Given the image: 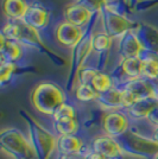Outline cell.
<instances>
[{
  "instance_id": "obj_36",
  "label": "cell",
  "mask_w": 158,
  "mask_h": 159,
  "mask_svg": "<svg viewBox=\"0 0 158 159\" xmlns=\"http://www.w3.org/2000/svg\"><path fill=\"white\" fill-rule=\"evenodd\" d=\"M156 159H158V156H157V158H156Z\"/></svg>"
},
{
  "instance_id": "obj_10",
  "label": "cell",
  "mask_w": 158,
  "mask_h": 159,
  "mask_svg": "<svg viewBox=\"0 0 158 159\" xmlns=\"http://www.w3.org/2000/svg\"><path fill=\"white\" fill-rule=\"evenodd\" d=\"M145 51L158 55V29L147 23H140L134 27Z\"/></svg>"
},
{
  "instance_id": "obj_33",
  "label": "cell",
  "mask_w": 158,
  "mask_h": 159,
  "mask_svg": "<svg viewBox=\"0 0 158 159\" xmlns=\"http://www.w3.org/2000/svg\"><path fill=\"white\" fill-rule=\"evenodd\" d=\"M62 159H76V158H74L72 156H64V157H63Z\"/></svg>"
},
{
  "instance_id": "obj_7",
  "label": "cell",
  "mask_w": 158,
  "mask_h": 159,
  "mask_svg": "<svg viewBox=\"0 0 158 159\" xmlns=\"http://www.w3.org/2000/svg\"><path fill=\"white\" fill-rule=\"evenodd\" d=\"M92 148L94 152L102 154L107 159H119L124 154L123 147L118 141L107 134L99 135L93 140Z\"/></svg>"
},
{
  "instance_id": "obj_24",
  "label": "cell",
  "mask_w": 158,
  "mask_h": 159,
  "mask_svg": "<svg viewBox=\"0 0 158 159\" xmlns=\"http://www.w3.org/2000/svg\"><path fill=\"white\" fill-rule=\"evenodd\" d=\"M93 42V49L99 51V52H104L106 50H108L111 44H112V37L109 34L104 31V32H99L94 34L92 38Z\"/></svg>"
},
{
  "instance_id": "obj_15",
  "label": "cell",
  "mask_w": 158,
  "mask_h": 159,
  "mask_svg": "<svg viewBox=\"0 0 158 159\" xmlns=\"http://www.w3.org/2000/svg\"><path fill=\"white\" fill-rule=\"evenodd\" d=\"M98 103L106 111L115 112L114 109L124 108L123 103V93L121 89H117L113 87L112 89L107 90L105 93H101L98 95Z\"/></svg>"
},
{
  "instance_id": "obj_34",
  "label": "cell",
  "mask_w": 158,
  "mask_h": 159,
  "mask_svg": "<svg viewBox=\"0 0 158 159\" xmlns=\"http://www.w3.org/2000/svg\"><path fill=\"white\" fill-rule=\"evenodd\" d=\"M106 2H107V5H109V4H112L114 1H117V0H105Z\"/></svg>"
},
{
  "instance_id": "obj_19",
  "label": "cell",
  "mask_w": 158,
  "mask_h": 159,
  "mask_svg": "<svg viewBox=\"0 0 158 159\" xmlns=\"http://www.w3.org/2000/svg\"><path fill=\"white\" fill-rule=\"evenodd\" d=\"M57 148L63 156H72L82 150V141L75 135H61L57 139Z\"/></svg>"
},
{
  "instance_id": "obj_12",
  "label": "cell",
  "mask_w": 158,
  "mask_h": 159,
  "mask_svg": "<svg viewBox=\"0 0 158 159\" xmlns=\"http://www.w3.org/2000/svg\"><path fill=\"white\" fill-rule=\"evenodd\" d=\"M124 88L127 89L128 92H131L137 100L156 96L155 87L152 84V82L150 80L145 79V77H138V79L130 80L124 86Z\"/></svg>"
},
{
  "instance_id": "obj_14",
  "label": "cell",
  "mask_w": 158,
  "mask_h": 159,
  "mask_svg": "<svg viewBox=\"0 0 158 159\" xmlns=\"http://www.w3.org/2000/svg\"><path fill=\"white\" fill-rule=\"evenodd\" d=\"M92 16L93 13L89 10H87L86 7H83L82 5H79L76 2L72 4L70 6H68L66 8V11H64L66 21L80 27L88 24L91 18H92Z\"/></svg>"
},
{
  "instance_id": "obj_22",
  "label": "cell",
  "mask_w": 158,
  "mask_h": 159,
  "mask_svg": "<svg viewBox=\"0 0 158 159\" xmlns=\"http://www.w3.org/2000/svg\"><path fill=\"white\" fill-rule=\"evenodd\" d=\"M91 86L95 89V92L98 94L105 93L107 90L112 89L113 88V82L112 79L105 73H101L98 70V73L95 74L94 79L92 81V84Z\"/></svg>"
},
{
  "instance_id": "obj_13",
  "label": "cell",
  "mask_w": 158,
  "mask_h": 159,
  "mask_svg": "<svg viewBox=\"0 0 158 159\" xmlns=\"http://www.w3.org/2000/svg\"><path fill=\"white\" fill-rule=\"evenodd\" d=\"M0 52H1V61L14 63L19 61L23 56V49L20 43L12 38H7L1 33L0 36Z\"/></svg>"
},
{
  "instance_id": "obj_35",
  "label": "cell",
  "mask_w": 158,
  "mask_h": 159,
  "mask_svg": "<svg viewBox=\"0 0 158 159\" xmlns=\"http://www.w3.org/2000/svg\"><path fill=\"white\" fill-rule=\"evenodd\" d=\"M127 2H130V0H127Z\"/></svg>"
},
{
  "instance_id": "obj_28",
  "label": "cell",
  "mask_w": 158,
  "mask_h": 159,
  "mask_svg": "<svg viewBox=\"0 0 158 159\" xmlns=\"http://www.w3.org/2000/svg\"><path fill=\"white\" fill-rule=\"evenodd\" d=\"M16 70V66L14 63L11 62H5V61H1V66H0V81L1 83H6L7 81H10L12 74Z\"/></svg>"
},
{
  "instance_id": "obj_18",
  "label": "cell",
  "mask_w": 158,
  "mask_h": 159,
  "mask_svg": "<svg viewBox=\"0 0 158 159\" xmlns=\"http://www.w3.org/2000/svg\"><path fill=\"white\" fill-rule=\"evenodd\" d=\"M93 36L88 37V38H83V39L80 42L76 47L74 48L75 49V57L72 60V66H74V70L76 71V75L80 74V69L83 64V61L87 58V56L89 55V52L93 50V42H92Z\"/></svg>"
},
{
  "instance_id": "obj_31",
  "label": "cell",
  "mask_w": 158,
  "mask_h": 159,
  "mask_svg": "<svg viewBox=\"0 0 158 159\" xmlns=\"http://www.w3.org/2000/svg\"><path fill=\"white\" fill-rule=\"evenodd\" d=\"M86 159H107V158H105V157H104L102 154H100V153L92 151L91 153H88V154H87Z\"/></svg>"
},
{
  "instance_id": "obj_26",
  "label": "cell",
  "mask_w": 158,
  "mask_h": 159,
  "mask_svg": "<svg viewBox=\"0 0 158 159\" xmlns=\"http://www.w3.org/2000/svg\"><path fill=\"white\" fill-rule=\"evenodd\" d=\"M53 121L57 120H64V119H76V113L72 105L69 103H63L56 109V112L53 114Z\"/></svg>"
},
{
  "instance_id": "obj_1",
  "label": "cell",
  "mask_w": 158,
  "mask_h": 159,
  "mask_svg": "<svg viewBox=\"0 0 158 159\" xmlns=\"http://www.w3.org/2000/svg\"><path fill=\"white\" fill-rule=\"evenodd\" d=\"M66 102V95L57 84L42 82L31 93V103L40 113L53 115L61 105Z\"/></svg>"
},
{
  "instance_id": "obj_20",
  "label": "cell",
  "mask_w": 158,
  "mask_h": 159,
  "mask_svg": "<svg viewBox=\"0 0 158 159\" xmlns=\"http://www.w3.org/2000/svg\"><path fill=\"white\" fill-rule=\"evenodd\" d=\"M142 68H143V58L140 57H131L124 58L121 63V70L130 79L142 77Z\"/></svg>"
},
{
  "instance_id": "obj_11",
  "label": "cell",
  "mask_w": 158,
  "mask_h": 159,
  "mask_svg": "<svg viewBox=\"0 0 158 159\" xmlns=\"http://www.w3.org/2000/svg\"><path fill=\"white\" fill-rule=\"evenodd\" d=\"M24 21L33 26L35 29L40 30L48 25L49 23V12L45 7L40 2H32L29 4V8L26 14L24 17Z\"/></svg>"
},
{
  "instance_id": "obj_23",
  "label": "cell",
  "mask_w": 158,
  "mask_h": 159,
  "mask_svg": "<svg viewBox=\"0 0 158 159\" xmlns=\"http://www.w3.org/2000/svg\"><path fill=\"white\" fill-rule=\"evenodd\" d=\"M142 76L145 79L157 80L158 79V60L155 57H145L143 58V68H142Z\"/></svg>"
},
{
  "instance_id": "obj_6",
  "label": "cell",
  "mask_w": 158,
  "mask_h": 159,
  "mask_svg": "<svg viewBox=\"0 0 158 159\" xmlns=\"http://www.w3.org/2000/svg\"><path fill=\"white\" fill-rule=\"evenodd\" d=\"M56 38L59 44L68 48H75L85 38L83 29L72 25L68 21H62L56 29Z\"/></svg>"
},
{
  "instance_id": "obj_25",
  "label": "cell",
  "mask_w": 158,
  "mask_h": 159,
  "mask_svg": "<svg viewBox=\"0 0 158 159\" xmlns=\"http://www.w3.org/2000/svg\"><path fill=\"white\" fill-rule=\"evenodd\" d=\"M99 94L95 92V89L89 84H83L80 83L77 89H76V99L81 102H89L93 100L98 99Z\"/></svg>"
},
{
  "instance_id": "obj_30",
  "label": "cell",
  "mask_w": 158,
  "mask_h": 159,
  "mask_svg": "<svg viewBox=\"0 0 158 159\" xmlns=\"http://www.w3.org/2000/svg\"><path fill=\"white\" fill-rule=\"evenodd\" d=\"M146 119L149 120L152 125H155L156 127H158V105L150 112V114L147 115Z\"/></svg>"
},
{
  "instance_id": "obj_21",
  "label": "cell",
  "mask_w": 158,
  "mask_h": 159,
  "mask_svg": "<svg viewBox=\"0 0 158 159\" xmlns=\"http://www.w3.org/2000/svg\"><path fill=\"white\" fill-rule=\"evenodd\" d=\"M53 128L61 135H74L79 129L76 119H64L53 121Z\"/></svg>"
},
{
  "instance_id": "obj_4",
  "label": "cell",
  "mask_w": 158,
  "mask_h": 159,
  "mask_svg": "<svg viewBox=\"0 0 158 159\" xmlns=\"http://www.w3.org/2000/svg\"><path fill=\"white\" fill-rule=\"evenodd\" d=\"M29 143L31 146V150L35 151V153L40 159L48 158L55 145H57V141L53 135L35 120L30 121Z\"/></svg>"
},
{
  "instance_id": "obj_3",
  "label": "cell",
  "mask_w": 158,
  "mask_h": 159,
  "mask_svg": "<svg viewBox=\"0 0 158 159\" xmlns=\"http://www.w3.org/2000/svg\"><path fill=\"white\" fill-rule=\"evenodd\" d=\"M0 145L2 151L12 159H26L31 151L29 139L16 128H6L1 131Z\"/></svg>"
},
{
  "instance_id": "obj_17",
  "label": "cell",
  "mask_w": 158,
  "mask_h": 159,
  "mask_svg": "<svg viewBox=\"0 0 158 159\" xmlns=\"http://www.w3.org/2000/svg\"><path fill=\"white\" fill-rule=\"evenodd\" d=\"M27 8L29 4L25 0H4L2 2V11L11 20H23Z\"/></svg>"
},
{
  "instance_id": "obj_29",
  "label": "cell",
  "mask_w": 158,
  "mask_h": 159,
  "mask_svg": "<svg viewBox=\"0 0 158 159\" xmlns=\"http://www.w3.org/2000/svg\"><path fill=\"white\" fill-rule=\"evenodd\" d=\"M98 73V70L92 69V68H85L82 69L79 74V80L80 83H83V84H92V81L95 76V74Z\"/></svg>"
},
{
  "instance_id": "obj_8",
  "label": "cell",
  "mask_w": 158,
  "mask_h": 159,
  "mask_svg": "<svg viewBox=\"0 0 158 159\" xmlns=\"http://www.w3.org/2000/svg\"><path fill=\"white\" fill-rule=\"evenodd\" d=\"M102 128L106 134L112 138L121 137L128 129L127 116L120 112H109L104 118Z\"/></svg>"
},
{
  "instance_id": "obj_16",
  "label": "cell",
  "mask_w": 158,
  "mask_h": 159,
  "mask_svg": "<svg viewBox=\"0 0 158 159\" xmlns=\"http://www.w3.org/2000/svg\"><path fill=\"white\" fill-rule=\"evenodd\" d=\"M158 105L157 96H151L146 99L138 100L130 108H127V113L134 119H146L152 109Z\"/></svg>"
},
{
  "instance_id": "obj_5",
  "label": "cell",
  "mask_w": 158,
  "mask_h": 159,
  "mask_svg": "<svg viewBox=\"0 0 158 159\" xmlns=\"http://www.w3.org/2000/svg\"><path fill=\"white\" fill-rule=\"evenodd\" d=\"M102 24L107 34L111 37H121L127 31L134 29V25L131 20H128L124 14L118 13L109 5H106L101 11Z\"/></svg>"
},
{
  "instance_id": "obj_27",
  "label": "cell",
  "mask_w": 158,
  "mask_h": 159,
  "mask_svg": "<svg viewBox=\"0 0 158 159\" xmlns=\"http://www.w3.org/2000/svg\"><path fill=\"white\" fill-rule=\"evenodd\" d=\"M76 4L86 7L92 13H101L104 7L107 5L105 0H76Z\"/></svg>"
},
{
  "instance_id": "obj_32",
  "label": "cell",
  "mask_w": 158,
  "mask_h": 159,
  "mask_svg": "<svg viewBox=\"0 0 158 159\" xmlns=\"http://www.w3.org/2000/svg\"><path fill=\"white\" fill-rule=\"evenodd\" d=\"M155 140L158 143V127L156 128V131H155Z\"/></svg>"
},
{
  "instance_id": "obj_9",
  "label": "cell",
  "mask_w": 158,
  "mask_h": 159,
  "mask_svg": "<svg viewBox=\"0 0 158 159\" xmlns=\"http://www.w3.org/2000/svg\"><path fill=\"white\" fill-rule=\"evenodd\" d=\"M119 53L123 58H131V57H140V53L144 51V48L139 40L134 29L127 31L123 34L119 40Z\"/></svg>"
},
{
  "instance_id": "obj_2",
  "label": "cell",
  "mask_w": 158,
  "mask_h": 159,
  "mask_svg": "<svg viewBox=\"0 0 158 159\" xmlns=\"http://www.w3.org/2000/svg\"><path fill=\"white\" fill-rule=\"evenodd\" d=\"M2 34L7 38H12L19 43L26 44L38 49L43 52L51 55V51L45 47L44 42L40 39L38 30L26 24L24 20H11L2 29Z\"/></svg>"
}]
</instances>
